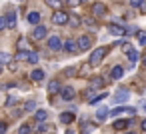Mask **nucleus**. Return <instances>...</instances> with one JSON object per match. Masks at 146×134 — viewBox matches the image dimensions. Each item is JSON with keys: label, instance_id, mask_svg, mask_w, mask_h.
I'll return each instance as SVG.
<instances>
[{"label": "nucleus", "instance_id": "obj_49", "mask_svg": "<svg viewBox=\"0 0 146 134\" xmlns=\"http://www.w3.org/2000/svg\"><path fill=\"white\" fill-rule=\"evenodd\" d=\"M44 134H46V132H44Z\"/></svg>", "mask_w": 146, "mask_h": 134}, {"label": "nucleus", "instance_id": "obj_25", "mask_svg": "<svg viewBox=\"0 0 146 134\" xmlns=\"http://www.w3.org/2000/svg\"><path fill=\"white\" fill-rule=\"evenodd\" d=\"M90 84H92V86H94V88H98V86H104V84H106V82H104V78H100V76H94V78H92V82H90Z\"/></svg>", "mask_w": 146, "mask_h": 134}, {"label": "nucleus", "instance_id": "obj_48", "mask_svg": "<svg viewBox=\"0 0 146 134\" xmlns=\"http://www.w3.org/2000/svg\"><path fill=\"white\" fill-rule=\"evenodd\" d=\"M20 2H22V0H20Z\"/></svg>", "mask_w": 146, "mask_h": 134}, {"label": "nucleus", "instance_id": "obj_6", "mask_svg": "<svg viewBox=\"0 0 146 134\" xmlns=\"http://www.w3.org/2000/svg\"><path fill=\"white\" fill-rule=\"evenodd\" d=\"M118 114H136V110L130 106H118L114 110H108V116H118Z\"/></svg>", "mask_w": 146, "mask_h": 134}, {"label": "nucleus", "instance_id": "obj_10", "mask_svg": "<svg viewBox=\"0 0 146 134\" xmlns=\"http://www.w3.org/2000/svg\"><path fill=\"white\" fill-rule=\"evenodd\" d=\"M104 12H106V6H104L102 2H94V4H92V14H94V16L100 18V16H104Z\"/></svg>", "mask_w": 146, "mask_h": 134}, {"label": "nucleus", "instance_id": "obj_7", "mask_svg": "<svg viewBox=\"0 0 146 134\" xmlns=\"http://www.w3.org/2000/svg\"><path fill=\"white\" fill-rule=\"evenodd\" d=\"M46 34H48L46 26L36 24V28H34V32H32V38H34V40H44V38H46Z\"/></svg>", "mask_w": 146, "mask_h": 134}, {"label": "nucleus", "instance_id": "obj_12", "mask_svg": "<svg viewBox=\"0 0 146 134\" xmlns=\"http://www.w3.org/2000/svg\"><path fill=\"white\" fill-rule=\"evenodd\" d=\"M74 120H76V114L74 112H62L60 114V122L62 124H72Z\"/></svg>", "mask_w": 146, "mask_h": 134}, {"label": "nucleus", "instance_id": "obj_3", "mask_svg": "<svg viewBox=\"0 0 146 134\" xmlns=\"http://www.w3.org/2000/svg\"><path fill=\"white\" fill-rule=\"evenodd\" d=\"M108 32L112 36H126V26L124 24H108Z\"/></svg>", "mask_w": 146, "mask_h": 134}, {"label": "nucleus", "instance_id": "obj_36", "mask_svg": "<svg viewBox=\"0 0 146 134\" xmlns=\"http://www.w3.org/2000/svg\"><path fill=\"white\" fill-rule=\"evenodd\" d=\"M84 96H88V100H90V98L94 96V90H92V88H88V90H84Z\"/></svg>", "mask_w": 146, "mask_h": 134}, {"label": "nucleus", "instance_id": "obj_24", "mask_svg": "<svg viewBox=\"0 0 146 134\" xmlns=\"http://www.w3.org/2000/svg\"><path fill=\"white\" fill-rule=\"evenodd\" d=\"M26 60H28L30 64H36V62L40 60V56H38V52H32V50H30V54H28V58H26Z\"/></svg>", "mask_w": 146, "mask_h": 134}, {"label": "nucleus", "instance_id": "obj_11", "mask_svg": "<svg viewBox=\"0 0 146 134\" xmlns=\"http://www.w3.org/2000/svg\"><path fill=\"white\" fill-rule=\"evenodd\" d=\"M62 48H64L66 52H70V54H78V46H76L74 40H66V42L62 44Z\"/></svg>", "mask_w": 146, "mask_h": 134}, {"label": "nucleus", "instance_id": "obj_27", "mask_svg": "<svg viewBox=\"0 0 146 134\" xmlns=\"http://www.w3.org/2000/svg\"><path fill=\"white\" fill-rule=\"evenodd\" d=\"M44 2H46L48 6H52L54 10H56V8H60V4H62V2H60V0H44Z\"/></svg>", "mask_w": 146, "mask_h": 134}, {"label": "nucleus", "instance_id": "obj_13", "mask_svg": "<svg viewBox=\"0 0 146 134\" xmlns=\"http://www.w3.org/2000/svg\"><path fill=\"white\" fill-rule=\"evenodd\" d=\"M122 76H124V68H122L120 64H118V66H114V68H112V72H110V78H112V80H120Z\"/></svg>", "mask_w": 146, "mask_h": 134}, {"label": "nucleus", "instance_id": "obj_31", "mask_svg": "<svg viewBox=\"0 0 146 134\" xmlns=\"http://www.w3.org/2000/svg\"><path fill=\"white\" fill-rule=\"evenodd\" d=\"M120 48H122V52H128V50H130L132 46H130L128 42H120Z\"/></svg>", "mask_w": 146, "mask_h": 134}, {"label": "nucleus", "instance_id": "obj_30", "mask_svg": "<svg viewBox=\"0 0 146 134\" xmlns=\"http://www.w3.org/2000/svg\"><path fill=\"white\" fill-rule=\"evenodd\" d=\"M36 130H38V132H40V134H44V132H46V130H50V128H48V126H46V124H44V122H40V124H38V126H36Z\"/></svg>", "mask_w": 146, "mask_h": 134}, {"label": "nucleus", "instance_id": "obj_46", "mask_svg": "<svg viewBox=\"0 0 146 134\" xmlns=\"http://www.w3.org/2000/svg\"><path fill=\"white\" fill-rule=\"evenodd\" d=\"M124 134H134V132H124Z\"/></svg>", "mask_w": 146, "mask_h": 134}, {"label": "nucleus", "instance_id": "obj_8", "mask_svg": "<svg viewBox=\"0 0 146 134\" xmlns=\"http://www.w3.org/2000/svg\"><path fill=\"white\" fill-rule=\"evenodd\" d=\"M48 48L50 50H62V40H60L58 34H54V36L48 38Z\"/></svg>", "mask_w": 146, "mask_h": 134}, {"label": "nucleus", "instance_id": "obj_42", "mask_svg": "<svg viewBox=\"0 0 146 134\" xmlns=\"http://www.w3.org/2000/svg\"><path fill=\"white\" fill-rule=\"evenodd\" d=\"M140 128H142V130H144V132H146V118H144V120H142V122H140Z\"/></svg>", "mask_w": 146, "mask_h": 134}, {"label": "nucleus", "instance_id": "obj_19", "mask_svg": "<svg viewBox=\"0 0 146 134\" xmlns=\"http://www.w3.org/2000/svg\"><path fill=\"white\" fill-rule=\"evenodd\" d=\"M128 126H130V120H122V118H120V120L114 122V130H124V128H128Z\"/></svg>", "mask_w": 146, "mask_h": 134}, {"label": "nucleus", "instance_id": "obj_2", "mask_svg": "<svg viewBox=\"0 0 146 134\" xmlns=\"http://www.w3.org/2000/svg\"><path fill=\"white\" fill-rule=\"evenodd\" d=\"M52 22H54V24H58V26H64V24L68 22V12H64V10L56 8V10H54V14H52Z\"/></svg>", "mask_w": 146, "mask_h": 134}, {"label": "nucleus", "instance_id": "obj_35", "mask_svg": "<svg viewBox=\"0 0 146 134\" xmlns=\"http://www.w3.org/2000/svg\"><path fill=\"white\" fill-rule=\"evenodd\" d=\"M64 74H66V76H72V74H76V68H66Z\"/></svg>", "mask_w": 146, "mask_h": 134}, {"label": "nucleus", "instance_id": "obj_43", "mask_svg": "<svg viewBox=\"0 0 146 134\" xmlns=\"http://www.w3.org/2000/svg\"><path fill=\"white\" fill-rule=\"evenodd\" d=\"M66 134H76V132L74 130H66Z\"/></svg>", "mask_w": 146, "mask_h": 134}, {"label": "nucleus", "instance_id": "obj_47", "mask_svg": "<svg viewBox=\"0 0 146 134\" xmlns=\"http://www.w3.org/2000/svg\"><path fill=\"white\" fill-rule=\"evenodd\" d=\"M0 72H2V64H0Z\"/></svg>", "mask_w": 146, "mask_h": 134}, {"label": "nucleus", "instance_id": "obj_4", "mask_svg": "<svg viewBox=\"0 0 146 134\" xmlns=\"http://www.w3.org/2000/svg\"><path fill=\"white\" fill-rule=\"evenodd\" d=\"M76 46H78V52L88 50V48L92 46V38H90V36H86V34H82V36L76 40Z\"/></svg>", "mask_w": 146, "mask_h": 134}, {"label": "nucleus", "instance_id": "obj_45", "mask_svg": "<svg viewBox=\"0 0 146 134\" xmlns=\"http://www.w3.org/2000/svg\"><path fill=\"white\" fill-rule=\"evenodd\" d=\"M142 62H144V66H146V56H144V58H142Z\"/></svg>", "mask_w": 146, "mask_h": 134}, {"label": "nucleus", "instance_id": "obj_44", "mask_svg": "<svg viewBox=\"0 0 146 134\" xmlns=\"http://www.w3.org/2000/svg\"><path fill=\"white\" fill-rule=\"evenodd\" d=\"M142 108H144V110H146V100H144V102H142Z\"/></svg>", "mask_w": 146, "mask_h": 134}, {"label": "nucleus", "instance_id": "obj_22", "mask_svg": "<svg viewBox=\"0 0 146 134\" xmlns=\"http://www.w3.org/2000/svg\"><path fill=\"white\" fill-rule=\"evenodd\" d=\"M126 54H128V60H130L132 64H136V60H138V50H134V48H130V50H128Z\"/></svg>", "mask_w": 146, "mask_h": 134}, {"label": "nucleus", "instance_id": "obj_5", "mask_svg": "<svg viewBox=\"0 0 146 134\" xmlns=\"http://www.w3.org/2000/svg\"><path fill=\"white\" fill-rule=\"evenodd\" d=\"M60 96H62V100L70 102V100L76 96V92H74V88H72V86H60Z\"/></svg>", "mask_w": 146, "mask_h": 134}, {"label": "nucleus", "instance_id": "obj_29", "mask_svg": "<svg viewBox=\"0 0 146 134\" xmlns=\"http://www.w3.org/2000/svg\"><path fill=\"white\" fill-rule=\"evenodd\" d=\"M18 134H30V126H28V124H22V126L18 128Z\"/></svg>", "mask_w": 146, "mask_h": 134}, {"label": "nucleus", "instance_id": "obj_32", "mask_svg": "<svg viewBox=\"0 0 146 134\" xmlns=\"http://www.w3.org/2000/svg\"><path fill=\"white\" fill-rule=\"evenodd\" d=\"M84 22H86V26H90V28H96V22H94L92 18H86Z\"/></svg>", "mask_w": 146, "mask_h": 134}, {"label": "nucleus", "instance_id": "obj_17", "mask_svg": "<svg viewBox=\"0 0 146 134\" xmlns=\"http://www.w3.org/2000/svg\"><path fill=\"white\" fill-rule=\"evenodd\" d=\"M30 78H32L34 82H40V80H44V70H40V68L32 70V72H30Z\"/></svg>", "mask_w": 146, "mask_h": 134}, {"label": "nucleus", "instance_id": "obj_34", "mask_svg": "<svg viewBox=\"0 0 146 134\" xmlns=\"http://www.w3.org/2000/svg\"><path fill=\"white\" fill-rule=\"evenodd\" d=\"M66 2H68L70 6H78V4H82V0H66Z\"/></svg>", "mask_w": 146, "mask_h": 134}, {"label": "nucleus", "instance_id": "obj_18", "mask_svg": "<svg viewBox=\"0 0 146 134\" xmlns=\"http://www.w3.org/2000/svg\"><path fill=\"white\" fill-rule=\"evenodd\" d=\"M30 24H40V12H28V18H26Z\"/></svg>", "mask_w": 146, "mask_h": 134}, {"label": "nucleus", "instance_id": "obj_28", "mask_svg": "<svg viewBox=\"0 0 146 134\" xmlns=\"http://www.w3.org/2000/svg\"><path fill=\"white\" fill-rule=\"evenodd\" d=\"M34 108H36V102H34V100H28V102L24 104V110H26V112H32Z\"/></svg>", "mask_w": 146, "mask_h": 134}, {"label": "nucleus", "instance_id": "obj_37", "mask_svg": "<svg viewBox=\"0 0 146 134\" xmlns=\"http://www.w3.org/2000/svg\"><path fill=\"white\" fill-rule=\"evenodd\" d=\"M12 104H16V98H14V96H8V100H6V106H12Z\"/></svg>", "mask_w": 146, "mask_h": 134}, {"label": "nucleus", "instance_id": "obj_16", "mask_svg": "<svg viewBox=\"0 0 146 134\" xmlns=\"http://www.w3.org/2000/svg\"><path fill=\"white\" fill-rule=\"evenodd\" d=\"M106 118H108V108H106V106L98 108V110H96V120H98V122H104Z\"/></svg>", "mask_w": 146, "mask_h": 134}, {"label": "nucleus", "instance_id": "obj_41", "mask_svg": "<svg viewBox=\"0 0 146 134\" xmlns=\"http://www.w3.org/2000/svg\"><path fill=\"white\" fill-rule=\"evenodd\" d=\"M140 44H142V46L146 44V34H140Z\"/></svg>", "mask_w": 146, "mask_h": 134}, {"label": "nucleus", "instance_id": "obj_40", "mask_svg": "<svg viewBox=\"0 0 146 134\" xmlns=\"http://www.w3.org/2000/svg\"><path fill=\"white\" fill-rule=\"evenodd\" d=\"M138 8H140V12H146V0H142V4Z\"/></svg>", "mask_w": 146, "mask_h": 134}, {"label": "nucleus", "instance_id": "obj_15", "mask_svg": "<svg viewBox=\"0 0 146 134\" xmlns=\"http://www.w3.org/2000/svg\"><path fill=\"white\" fill-rule=\"evenodd\" d=\"M66 24H70L72 28H78L80 24H82V20H80V16H76V14H68V22Z\"/></svg>", "mask_w": 146, "mask_h": 134}, {"label": "nucleus", "instance_id": "obj_33", "mask_svg": "<svg viewBox=\"0 0 146 134\" xmlns=\"http://www.w3.org/2000/svg\"><path fill=\"white\" fill-rule=\"evenodd\" d=\"M140 4H142V0H130V6L132 8H138Z\"/></svg>", "mask_w": 146, "mask_h": 134}, {"label": "nucleus", "instance_id": "obj_39", "mask_svg": "<svg viewBox=\"0 0 146 134\" xmlns=\"http://www.w3.org/2000/svg\"><path fill=\"white\" fill-rule=\"evenodd\" d=\"M0 30H6V18L4 16L0 18Z\"/></svg>", "mask_w": 146, "mask_h": 134}, {"label": "nucleus", "instance_id": "obj_23", "mask_svg": "<svg viewBox=\"0 0 146 134\" xmlns=\"http://www.w3.org/2000/svg\"><path fill=\"white\" fill-rule=\"evenodd\" d=\"M28 54H30V50H18L14 60H26V58H28Z\"/></svg>", "mask_w": 146, "mask_h": 134}, {"label": "nucleus", "instance_id": "obj_20", "mask_svg": "<svg viewBox=\"0 0 146 134\" xmlns=\"http://www.w3.org/2000/svg\"><path fill=\"white\" fill-rule=\"evenodd\" d=\"M34 118H36V122H44V120L48 118V112H46V110H36V112H34Z\"/></svg>", "mask_w": 146, "mask_h": 134}, {"label": "nucleus", "instance_id": "obj_9", "mask_svg": "<svg viewBox=\"0 0 146 134\" xmlns=\"http://www.w3.org/2000/svg\"><path fill=\"white\" fill-rule=\"evenodd\" d=\"M130 98V92L126 90V88H120V90H116V96H114V102H120V104H124L126 100Z\"/></svg>", "mask_w": 146, "mask_h": 134}, {"label": "nucleus", "instance_id": "obj_1", "mask_svg": "<svg viewBox=\"0 0 146 134\" xmlns=\"http://www.w3.org/2000/svg\"><path fill=\"white\" fill-rule=\"evenodd\" d=\"M106 46H100V48H96V50H92V54H90V66H100V62H102V58L106 56Z\"/></svg>", "mask_w": 146, "mask_h": 134}, {"label": "nucleus", "instance_id": "obj_26", "mask_svg": "<svg viewBox=\"0 0 146 134\" xmlns=\"http://www.w3.org/2000/svg\"><path fill=\"white\" fill-rule=\"evenodd\" d=\"M10 60H12V56L8 52H0V64H8Z\"/></svg>", "mask_w": 146, "mask_h": 134}, {"label": "nucleus", "instance_id": "obj_21", "mask_svg": "<svg viewBox=\"0 0 146 134\" xmlns=\"http://www.w3.org/2000/svg\"><path fill=\"white\" fill-rule=\"evenodd\" d=\"M56 92H60V84H58L56 80H52V82L48 84V94H56Z\"/></svg>", "mask_w": 146, "mask_h": 134}, {"label": "nucleus", "instance_id": "obj_38", "mask_svg": "<svg viewBox=\"0 0 146 134\" xmlns=\"http://www.w3.org/2000/svg\"><path fill=\"white\" fill-rule=\"evenodd\" d=\"M0 134H6V122L0 120Z\"/></svg>", "mask_w": 146, "mask_h": 134}, {"label": "nucleus", "instance_id": "obj_14", "mask_svg": "<svg viewBox=\"0 0 146 134\" xmlns=\"http://www.w3.org/2000/svg\"><path fill=\"white\" fill-rule=\"evenodd\" d=\"M6 18V28H16V12H10L8 16H4Z\"/></svg>", "mask_w": 146, "mask_h": 134}]
</instances>
